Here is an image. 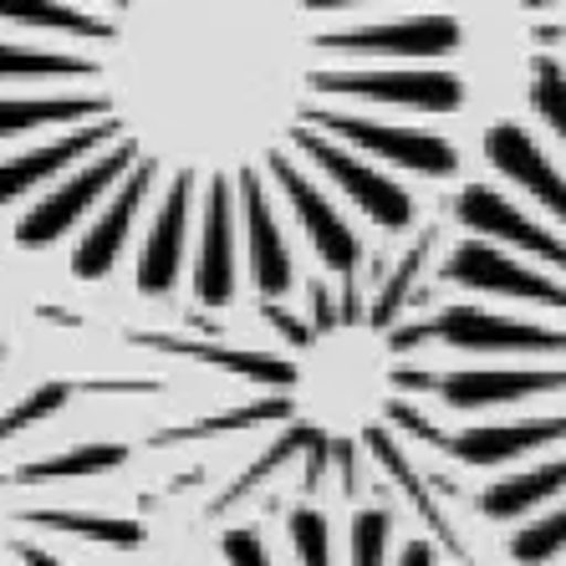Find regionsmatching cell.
I'll return each instance as SVG.
<instances>
[{
  "mask_svg": "<svg viewBox=\"0 0 566 566\" xmlns=\"http://www.w3.org/2000/svg\"><path fill=\"white\" fill-rule=\"evenodd\" d=\"M460 46L434 0H0L11 240L205 312L353 271L460 174Z\"/></svg>",
  "mask_w": 566,
  "mask_h": 566,
  "instance_id": "1",
  "label": "cell"
},
{
  "mask_svg": "<svg viewBox=\"0 0 566 566\" xmlns=\"http://www.w3.org/2000/svg\"><path fill=\"white\" fill-rule=\"evenodd\" d=\"M454 235V214L423 210L409 230L368 245L353 271L296 276L286 296H251L265 343H240L235 332H123V343L158 363H189L255 388L245 403L158 423L138 449L189 454V449L245 444L255 449L205 501V515H230L296 474V495H403L429 536L449 556H470L454 521L464 490L454 464V429L439 423V368L419 363L434 347V306L444 302L439 255Z\"/></svg>",
  "mask_w": 566,
  "mask_h": 566,
  "instance_id": "2",
  "label": "cell"
},
{
  "mask_svg": "<svg viewBox=\"0 0 566 566\" xmlns=\"http://www.w3.org/2000/svg\"><path fill=\"white\" fill-rule=\"evenodd\" d=\"M164 394L169 378L144 373H41L0 337V566H72L46 552L52 536L113 552L144 546V521L77 505V490L128 470L138 439L72 434V423L87 409H128Z\"/></svg>",
  "mask_w": 566,
  "mask_h": 566,
  "instance_id": "3",
  "label": "cell"
}]
</instances>
